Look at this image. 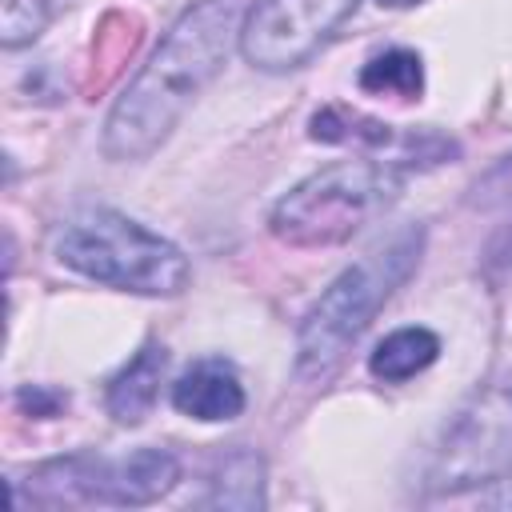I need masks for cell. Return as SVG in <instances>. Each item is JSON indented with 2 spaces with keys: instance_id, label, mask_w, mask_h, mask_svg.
I'll return each instance as SVG.
<instances>
[{
  "instance_id": "obj_10",
  "label": "cell",
  "mask_w": 512,
  "mask_h": 512,
  "mask_svg": "<svg viewBox=\"0 0 512 512\" xmlns=\"http://www.w3.org/2000/svg\"><path fill=\"white\" fill-rule=\"evenodd\" d=\"M436 356H440V336H436L432 328L412 324V328L388 332V336L372 348L368 372H372V380H380V384H404V380H412L416 372H424Z\"/></svg>"
},
{
  "instance_id": "obj_2",
  "label": "cell",
  "mask_w": 512,
  "mask_h": 512,
  "mask_svg": "<svg viewBox=\"0 0 512 512\" xmlns=\"http://www.w3.org/2000/svg\"><path fill=\"white\" fill-rule=\"evenodd\" d=\"M424 256V224H408L348 264L304 312L296 332V376L324 384L340 372L352 344L392 300V292L416 272Z\"/></svg>"
},
{
  "instance_id": "obj_5",
  "label": "cell",
  "mask_w": 512,
  "mask_h": 512,
  "mask_svg": "<svg viewBox=\"0 0 512 512\" xmlns=\"http://www.w3.org/2000/svg\"><path fill=\"white\" fill-rule=\"evenodd\" d=\"M180 480V460L168 448H136L128 456L72 452L28 472L36 504H152Z\"/></svg>"
},
{
  "instance_id": "obj_17",
  "label": "cell",
  "mask_w": 512,
  "mask_h": 512,
  "mask_svg": "<svg viewBox=\"0 0 512 512\" xmlns=\"http://www.w3.org/2000/svg\"><path fill=\"white\" fill-rule=\"evenodd\" d=\"M496 268L512 272V228H504V232L492 240V248H488V272H496Z\"/></svg>"
},
{
  "instance_id": "obj_14",
  "label": "cell",
  "mask_w": 512,
  "mask_h": 512,
  "mask_svg": "<svg viewBox=\"0 0 512 512\" xmlns=\"http://www.w3.org/2000/svg\"><path fill=\"white\" fill-rule=\"evenodd\" d=\"M312 140L324 144H368V148H388V144H404V136L392 132V124L372 120L364 112H348L340 104H328L312 116Z\"/></svg>"
},
{
  "instance_id": "obj_7",
  "label": "cell",
  "mask_w": 512,
  "mask_h": 512,
  "mask_svg": "<svg viewBox=\"0 0 512 512\" xmlns=\"http://www.w3.org/2000/svg\"><path fill=\"white\" fill-rule=\"evenodd\" d=\"M360 0H252L240 28V56L260 72L308 64Z\"/></svg>"
},
{
  "instance_id": "obj_16",
  "label": "cell",
  "mask_w": 512,
  "mask_h": 512,
  "mask_svg": "<svg viewBox=\"0 0 512 512\" xmlns=\"http://www.w3.org/2000/svg\"><path fill=\"white\" fill-rule=\"evenodd\" d=\"M16 404H20L24 412H32V416H56V412L68 404V396L56 392V388H44V384H24V388L16 392Z\"/></svg>"
},
{
  "instance_id": "obj_11",
  "label": "cell",
  "mask_w": 512,
  "mask_h": 512,
  "mask_svg": "<svg viewBox=\"0 0 512 512\" xmlns=\"http://www.w3.org/2000/svg\"><path fill=\"white\" fill-rule=\"evenodd\" d=\"M140 32L144 24L128 12H108L92 36V56H88V76H84V88L88 92H100L116 80V72L132 60L136 44H140Z\"/></svg>"
},
{
  "instance_id": "obj_13",
  "label": "cell",
  "mask_w": 512,
  "mask_h": 512,
  "mask_svg": "<svg viewBox=\"0 0 512 512\" xmlns=\"http://www.w3.org/2000/svg\"><path fill=\"white\" fill-rule=\"evenodd\" d=\"M360 88L376 96H400L412 100L424 88V64L412 48H384L360 68Z\"/></svg>"
},
{
  "instance_id": "obj_6",
  "label": "cell",
  "mask_w": 512,
  "mask_h": 512,
  "mask_svg": "<svg viewBox=\"0 0 512 512\" xmlns=\"http://www.w3.org/2000/svg\"><path fill=\"white\" fill-rule=\"evenodd\" d=\"M512 476V384L476 392L444 428L432 464L428 492L460 496Z\"/></svg>"
},
{
  "instance_id": "obj_3",
  "label": "cell",
  "mask_w": 512,
  "mask_h": 512,
  "mask_svg": "<svg viewBox=\"0 0 512 512\" xmlns=\"http://www.w3.org/2000/svg\"><path fill=\"white\" fill-rule=\"evenodd\" d=\"M400 160H336L284 192L268 216L276 240L292 248H336L376 220L404 184Z\"/></svg>"
},
{
  "instance_id": "obj_1",
  "label": "cell",
  "mask_w": 512,
  "mask_h": 512,
  "mask_svg": "<svg viewBox=\"0 0 512 512\" xmlns=\"http://www.w3.org/2000/svg\"><path fill=\"white\" fill-rule=\"evenodd\" d=\"M244 16V0H196L180 12L104 120L100 148L108 160H144L168 140L184 108L224 68L232 44L240 48Z\"/></svg>"
},
{
  "instance_id": "obj_9",
  "label": "cell",
  "mask_w": 512,
  "mask_h": 512,
  "mask_svg": "<svg viewBox=\"0 0 512 512\" xmlns=\"http://www.w3.org/2000/svg\"><path fill=\"white\" fill-rule=\"evenodd\" d=\"M164 368H168L164 344H160V340L140 344V352H136V356L108 380V388H104V408H108V416H112L116 424H128V428L140 424V420L152 412L156 396H160Z\"/></svg>"
},
{
  "instance_id": "obj_15",
  "label": "cell",
  "mask_w": 512,
  "mask_h": 512,
  "mask_svg": "<svg viewBox=\"0 0 512 512\" xmlns=\"http://www.w3.org/2000/svg\"><path fill=\"white\" fill-rule=\"evenodd\" d=\"M64 8L68 0H0V44L8 52L32 44Z\"/></svg>"
},
{
  "instance_id": "obj_4",
  "label": "cell",
  "mask_w": 512,
  "mask_h": 512,
  "mask_svg": "<svg viewBox=\"0 0 512 512\" xmlns=\"http://www.w3.org/2000/svg\"><path fill=\"white\" fill-rule=\"evenodd\" d=\"M56 260L96 284L140 292V296H180L192 280L188 256L116 208H84L56 236Z\"/></svg>"
},
{
  "instance_id": "obj_18",
  "label": "cell",
  "mask_w": 512,
  "mask_h": 512,
  "mask_svg": "<svg viewBox=\"0 0 512 512\" xmlns=\"http://www.w3.org/2000/svg\"><path fill=\"white\" fill-rule=\"evenodd\" d=\"M380 4H388V8H408V4H420V0H380Z\"/></svg>"
},
{
  "instance_id": "obj_8",
  "label": "cell",
  "mask_w": 512,
  "mask_h": 512,
  "mask_svg": "<svg viewBox=\"0 0 512 512\" xmlns=\"http://www.w3.org/2000/svg\"><path fill=\"white\" fill-rule=\"evenodd\" d=\"M172 408L192 420H204V424L236 420L244 412L240 372L224 356H204V360L188 364L172 384Z\"/></svg>"
},
{
  "instance_id": "obj_12",
  "label": "cell",
  "mask_w": 512,
  "mask_h": 512,
  "mask_svg": "<svg viewBox=\"0 0 512 512\" xmlns=\"http://www.w3.org/2000/svg\"><path fill=\"white\" fill-rule=\"evenodd\" d=\"M204 508H264V460L248 448L224 456L212 476V492L204 496Z\"/></svg>"
}]
</instances>
